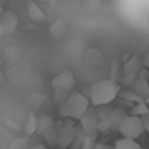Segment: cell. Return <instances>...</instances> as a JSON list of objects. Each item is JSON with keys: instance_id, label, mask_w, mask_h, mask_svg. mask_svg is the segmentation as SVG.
Listing matches in <instances>:
<instances>
[{"instance_id": "cell-8", "label": "cell", "mask_w": 149, "mask_h": 149, "mask_svg": "<svg viewBox=\"0 0 149 149\" xmlns=\"http://www.w3.org/2000/svg\"><path fill=\"white\" fill-rule=\"evenodd\" d=\"M26 13H29V19L34 23H44L45 21V11L36 2H32V0L26 2Z\"/></svg>"}, {"instance_id": "cell-25", "label": "cell", "mask_w": 149, "mask_h": 149, "mask_svg": "<svg viewBox=\"0 0 149 149\" xmlns=\"http://www.w3.org/2000/svg\"><path fill=\"white\" fill-rule=\"evenodd\" d=\"M142 61H143V68H147V70H149V51L146 53V57H143Z\"/></svg>"}, {"instance_id": "cell-21", "label": "cell", "mask_w": 149, "mask_h": 149, "mask_svg": "<svg viewBox=\"0 0 149 149\" xmlns=\"http://www.w3.org/2000/svg\"><path fill=\"white\" fill-rule=\"evenodd\" d=\"M70 96V91H55V102H57L58 106H62L66 100H68Z\"/></svg>"}, {"instance_id": "cell-31", "label": "cell", "mask_w": 149, "mask_h": 149, "mask_svg": "<svg viewBox=\"0 0 149 149\" xmlns=\"http://www.w3.org/2000/svg\"><path fill=\"white\" fill-rule=\"evenodd\" d=\"M146 102H147V104H149V96H147V98H146Z\"/></svg>"}, {"instance_id": "cell-3", "label": "cell", "mask_w": 149, "mask_h": 149, "mask_svg": "<svg viewBox=\"0 0 149 149\" xmlns=\"http://www.w3.org/2000/svg\"><path fill=\"white\" fill-rule=\"evenodd\" d=\"M117 130L121 132L123 138H128V140H138L140 136L146 132V125H143V119L140 115H127L121 125L117 127Z\"/></svg>"}, {"instance_id": "cell-32", "label": "cell", "mask_w": 149, "mask_h": 149, "mask_svg": "<svg viewBox=\"0 0 149 149\" xmlns=\"http://www.w3.org/2000/svg\"><path fill=\"white\" fill-rule=\"evenodd\" d=\"M42 2H47V0H42Z\"/></svg>"}, {"instance_id": "cell-30", "label": "cell", "mask_w": 149, "mask_h": 149, "mask_svg": "<svg viewBox=\"0 0 149 149\" xmlns=\"http://www.w3.org/2000/svg\"><path fill=\"white\" fill-rule=\"evenodd\" d=\"M4 13V10H2V4H0V15H2Z\"/></svg>"}, {"instance_id": "cell-19", "label": "cell", "mask_w": 149, "mask_h": 149, "mask_svg": "<svg viewBox=\"0 0 149 149\" xmlns=\"http://www.w3.org/2000/svg\"><path fill=\"white\" fill-rule=\"evenodd\" d=\"M85 138H87L85 130H83V128H77V134H76V138H74V142H72V147H74V149H81V146H83V142H85Z\"/></svg>"}, {"instance_id": "cell-17", "label": "cell", "mask_w": 149, "mask_h": 149, "mask_svg": "<svg viewBox=\"0 0 149 149\" xmlns=\"http://www.w3.org/2000/svg\"><path fill=\"white\" fill-rule=\"evenodd\" d=\"M44 138H45V142H47V143H55V146H57V138H58V127H57V125H53V127L45 132Z\"/></svg>"}, {"instance_id": "cell-26", "label": "cell", "mask_w": 149, "mask_h": 149, "mask_svg": "<svg viewBox=\"0 0 149 149\" xmlns=\"http://www.w3.org/2000/svg\"><path fill=\"white\" fill-rule=\"evenodd\" d=\"M96 149H113V147L106 146V143H96Z\"/></svg>"}, {"instance_id": "cell-33", "label": "cell", "mask_w": 149, "mask_h": 149, "mask_svg": "<svg viewBox=\"0 0 149 149\" xmlns=\"http://www.w3.org/2000/svg\"><path fill=\"white\" fill-rule=\"evenodd\" d=\"M2 2H4V0H0V4H2Z\"/></svg>"}, {"instance_id": "cell-24", "label": "cell", "mask_w": 149, "mask_h": 149, "mask_svg": "<svg viewBox=\"0 0 149 149\" xmlns=\"http://www.w3.org/2000/svg\"><path fill=\"white\" fill-rule=\"evenodd\" d=\"M142 119H143V125H146V132H149V111L146 115H142Z\"/></svg>"}, {"instance_id": "cell-22", "label": "cell", "mask_w": 149, "mask_h": 149, "mask_svg": "<svg viewBox=\"0 0 149 149\" xmlns=\"http://www.w3.org/2000/svg\"><path fill=\"white\" fill-rule=\"evenodd\" d=\"M81 149H96V142H95V138H85V142H83V146H81Z\"/></svg>"}, {"instance_id": "cell-5", "label": "cell", "mask_w": 149, "mask_h": 149, "mask_svg": "<svg viewBox=\"0 0 149 149\" xmlns=\"http://www.w3.org/2000/svg\"><path fill=\"white\" fill-rule=\"evenodd\" d=\"M77 134V128L74 127L70 121H66V123H62L61 127H58V138H57V146L61 149H66L72 146L74 138H76Z\"/></svg>"}, {"instance_id": "cell-11", "label": "cell", "mask_w": 149, "mask_h": 149, "mask_svg": "<svg viewBox=\"0 0 149 149\" xmlns=\"http://www.w3.org/2000/svg\"><path fill=\"white\" fill-rule=\"evenodd\" d=\"M128 89H132V91H134L138 96H142L143 100H146L147 96H149V81H147V79H143V77H138V79H136Z\"/></svg>"}, {"instance_id": "cell-9", "label": "cell", "mask_w": 149, "mask_h": 149, "mask_svg": "<svg viewBox=\"0 0 149 149\" xmlns=\"http://www.w3.org/2000/svg\"><path fill=\"white\" fill-rule=\"evenodd\" d=\"M49 32H51V36L57 38V40L64 38L66 34H68V21H66V19H57V21L49 26Z\"/></svg>"}, {"instance_id": "cell-20", "label": "cell", "mask_w": 149, "mask_h": 149, "mask_svg": "<svg viewBox=\"0 0 149 149\" xmlns=\"http://www.w3.org/2000/svg\"><path fill=\"white\" fill-rule=\"evenodd\" d=\"M121 96H123L125 100H130V102H134V104H138V102H143L142 96H138L132 89H128V91H121Z\"/></svg>"}, {"instance_id": "cell-6", "label": "cell", "mask_w": 149, "mask_h": 149, "mask_svg": "<svg viewBox=\"0 0 149 149\" xmlns=\"http://www.w3.org/2000/svg\"><path fill=\"white\" fill-rule=\"evenodd\" d=\"M74 83H76V77L70 70H62L61 74H57L51 79V85H53L55 91H72Z\"/></svg>"}, {"instance_id": "cell-2", "label": "cell", "mask_w": 149, "mask_h": 149, "mask_svg": "<svg viewBox=\"0 0 149 149\" xmlns=\"http://www.w3.org/2000/svg\"><path fill=\"white\" fill-rule=\"evenodd\" d=\"M89 104H91V100L85 95H81V93H70L68 100L62 106H58V111H61V117H68V119L79 121L81 115L89 109Z\"/></svg>"}, {"instance_id": "cell-7", "label": "cell", "mask_w": 149, "mask_h": 149, "mask_svg": "<svg viewBox=\"0 0 149 149\" xmlns=\"http://www.w3.org/2000/svg\"><path fill=\"white\" fill-rule=\"evenodd\" d=\"M0 23H2V26H4V32L11 34V32H15V29L19 26V17L13 11H4V13L0 15Z\"/></svg>"}, {"instance_id": "cell-28", "label": "cell", "mask_w": 149, "mask_h": 149, "mask_svg": "<svg viewBox=\"0 0 149 149\" xmlns=\"http://www.w3.org/2000/svg\"><path fill=\"white\" fill-rule=\"evenodd\" d=\"M32 149H47V147H45V146H42V143H40V146H34Z\"/></svg>"}, {"instance_id": "cell-1", "label": "cell", "mask_w": 149, "mask_h": 149, "mask_svg": "<svg viewBox=\"0 0 149 149\" xmlns=\"http://www.w3.org/2000/svg\"><path fill=\"white\" fill-rule=\"evenodd\" d=\"M119 93H121V87L115 79H102L93 83L89 100H91L93 106L100 108V106H108L109 102H113L119 96Z\"/></svg>"}, {"instance_id": "cell-23", "label": "cell", "mask_w": 149, "mask_h": 149, "mask_svg": "<svg viewBox=\"0 0 149 149\" xmlns=\"http://www.w3.org/2000/svg\"><path fill=\"white\" fill-rule=\"evenodd\" d=\"M25 143H26L25 138H23V140H17V142H13V143L10 146V149H21V146H25Z\"/></svg>"}, {"instance_id": "cell-12", "label": "cell", "mask_w": 149, "mask_h": 149, "mask_svg": "<svg viewBox=\"0 0 149 149\" xmlns=\"http://www.w3.org/2000/svg\"><path fill=\"white\" fill-rule=\"evenodd\" d=\"M38 132V115L34 111L26 113V121H25V134L26 136H32Z\"/></svg>"}, {"instance_id": "cell-13", "label": "cell", "mask_w": 149, "mask_h": 149, "mask_svg": "<svg viewBox=\"0 0 149 149\" xmlns=\"http://www.w3.org/2000/svg\"><path fill=\"white\" fill-rule=\"evenodd\" d=\"M81 8L87 15L91 13H98L102 8V0H81Z\"/></svg>"}, {"instance_id": "cell-18", "label": "cell", "mask_w": 149, "mask_h": 149, "mask_svg": "<svg viewBox=\"0 0 149 149\" xmlns=\"http://www.w3.org/2000/svg\"><path fill=\"white\" fill-rule=\"evenodd\" d=\"M149 111V104L146 100L143 102H138V104H134V108H132V115H146V113Z\"/></svg>"}, {"instance_id": "cell-29", "label": "cell", "mask_w": 149, "mask_h": 149, "mask_svg": "<svg viewBox=\"0 0 149 149\" xmlns=\"http://www.w3.org/2000/svg\"><path fill=\"white\" fill-rule=\"evenodd\" d=\"M2 34H6V32H4V26H2V23H0V36H2Z\"/></svg>"}, {"instance_id": "cell-16", "label": "cell", "mask_w": 149, "mask_h": 149, "mask_svg": "<svg viewBox=\"0 0 149 149\" xmlns=\"http://www.w3.org/2000/svg\"><path fill=\"white\" fill-rule=\"evenodd\" d=\"M127 117V113L123 111V109H113V111H109V123H111V128H117L121 125V121Z\"/></svg>"}, {"instance_id": "cell-15", "label": "cell", "mask_w": 149, "mask_h": 149, "mask_svg": "<svg viewBox=\"0 0 149 149\" xmlns=\"http://www.w3.org/2000/svg\"><path fill=\"white\" fill-rule=\"evenodd\" d=\"M113 149H142L138 140H128V138H119L113 143Z\"/></svg>"}, {"instance_id": "cell-14", "label": "cell", "mask_w": 149, "mask_h": 149, "mask_svg": "<svg viewBox=\"0 0 149 149\" xmlns=\"http://www.w3.org/2000/svg\"><path fill=\"white\" fill-rule=\"evenodd\" d=\"M53 117H49V115H40L38 117V132L36 134H40V136H44L45 132L49 130L51 127H53Z\"/></svg>"}, {"instance_id": "cell-27", "label": "cell", "mask_w": 149, "mask_h": 149, "mask_svg": "<svg viewBox=\"0 0 149 149\" xmlns=\"http://www.w3.org/2000/svg\"><path fill=\"white\" fill-rule=\"evenodd\" d=\"M47 4H49V6H57L58 0H47Z\"/></svg>"}, {"instance_id": "cell-4", "label": "cell", "mask_w": 149, "mask_h": 149, "mask_svg": "<svg viewBox=\"0 0 149 149\" xmlns=\"http://www.w3.org/2000/svg\"><path fill=\"white\" fill-rule=\"evenodd\" d=\"M79 123H81V128L85 130V134H87L89 138H95L96 140V136L100 134V128H98L100 127V115H98V111L89 108L87 111L81 115Z\"/></svg>"}, {"instance_id": "cell-10", "label": "cell", "mask_w": 149, "mask_h": 149, "mask_svg": "<svg viewBox=\"0 0 149 149\" xmlns=\"http://www.w3.org/2000/svg\"><path fill=\"white\" fill-rule=\"evenodd\" d=\"M142 68H143V61L140 57H130L123 66L125 74H128V76H138L142 72Z\"/></svg>"}]
</instances>
